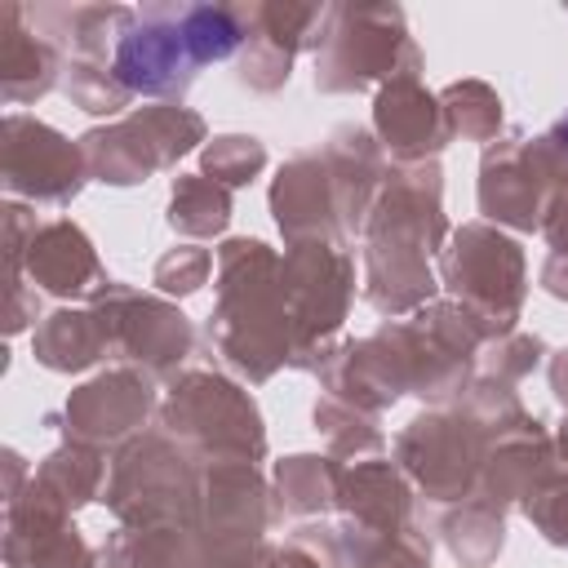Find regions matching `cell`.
Segmentation results:
<instances>
[{
  "mask_svg": "<svg viewBox=\"0 0 568 568\" xmlns=\"http://www.w3.org/2000/svg\"><path fill=\"white\" fill-rule=\"evenodd\" d=\"M439 106L453 142H497L501 138V93L484 80H453L439 89Z\"/></svg>",
  "mask_w": 568,
  "mask_h": 568,
  "instance_id": "35",
  "label": "cell"
},
{
  "mask_svg": "<svg viewBox=\"0 0 568 568\" xmlns=\"http://www.w3.org/2000/svg\"><path fill=\"white\" fill-rule=\"evenodd\" d=\"M311 422H315L320 439L328 444V453L342 457V462L382 457V448H386L382 417L359 413V408H351V404L337 399V395H324V390H320V399H315V408H311Z\"/></svg>",
  "mask_w": 568,
  "mask_h": 568,
  "instance_id": "34",
  "label": "cell"
},
{
  "mask_svg": "<svg viewBox=\"0 0 568 568\" xmlns=\"http://www.w3.org/2000/svg\"><path fill=\"white\" fill-rule=\"evenodd\" d=\"M439 284L453 302L470 306L493 337L515 333L524 297H528V262L515 235H506L493 222H462L448 231V244L439 253Z\"/></svg>",
  "mask_w": 568,
  "mask_h": 568,
  "instance_id": "6",
  "label": "cell"
},
{
  "mask_svg": "<svg viewBox=\"0 0 568 568\" xmlns=\"http://www.w3.org/2000/svg\"><path fill=\"white\" fill-rule=\"evenodd\" d=\"M271 568H342V550H337V524H315L306 519L302 528L288 532L284 546H275Z\"/></svg>",
  "mask_w": 568,
  "mask_h": 568,
  "instance_id": "43",
  "label": "cell"
},
{
  "mask_svg": "<svg viewBox=\"0 0 568 568\" xmlns=\"http://www.w3.org/2000/svg\"><path fill=\"white\" fill-rule=\"evenodd\" d=\"M62 89H67V98H71L80 111H89V115H120V111L133 102V93H129V84L115 75V67H111V62H93V58H67Z\"/></svg>",
  "mask_w": 568,
  "mask_h": 568,
  "instance_id": "38",
  "label": "cell"
},
{
  "mask_svg": "<svg viewBox=\"0 0 568 568\" xmlns=\"http://www.w3.org/2000/svg\"><path fill=\"white\" fill-rule=\"evenodd\" d=\"M524 515H528V524L541 532V541L568 550V479H555L541 497H532V501L524 506Z\"/></svg>",
  "mask_w": 568,
  "mask_h": 568,
  "instance_id": "45",
  "label": "cell"
},
{
  "mask_svg": "<svg viewBox=\"0 0 568 568\" xmlns=\"http://www.w3.org/2000/svg\"><path fill=\"white\" fill-rule=\"evenodd\" d=\"M559 479L555 466V439L546 430V422H528L501 439L488 444L484 453V470H479V493L493 497L497 506H528L532 497H541L550 484Z\"/></svg>",
  "mask_w": 568,
  "mask_h": 568,
  "instance_id": "21",
  "label": "cell"
},
{
  "mask_svg": "<svg viewBox=\"0 0 568 568\" xmlns=\"http://www.w3.org/2000/svg\"><path fill=\"white\" fill-rule=\"evenodd\" d=\"M266 169V142L253 133H217L200 146V173L222 182L226 191L248 186Z\"/></svg>",
  "mask_w": 568,
  "mask_h": 568,
  "instance_id": "39",
  "label": "cell"
},
{
  "mask_svg": "<svg viewBox=\"0 0 568 568\" xmlns=\"http://www.w3.org/2000/svg\"><path fill=\"white\" fill-rule=\"evenodd\" d=\"M31 355L49 373H84L115 355V320L111 306L93 293L89 302L58 306L31 328Z\"/></svg>",
  "mask_w": 568,
  "mask_h": 568,
  "instance_id": "23",
  "label": "cell"
},
{
  "mask_svg": "<svg viewBox=\"0 0 568 568\" xmlns=\"http://www.w3.org/2000/svg\"><path fill=\"white\" fill-rule=\"evenodd\" d=\"M546 377H550V390H555V399H559V404H564V413H568V346L550 355V364H546Z\"/></svg>",
  "mask_w": 568,
  "mask_h": 568,
  "instance_id": "50",
  "label": "cell"
},
{
  "mask_svg": "<svg viewBox=\"0 0 568 568\" xmlns=\"http://www.w3.org/2000/svg\"><path fill=\"white\" fill-rule=\"evenodd\" d=\"M36 204L27 200H4L0 204V235H4V288L27 284V248L36 235Z\"/></svg>",
  "mask_w": 568,
  "mask_h": 568,
  "instance_id": "44",
  "label": "cell"
},
{
  "mask_svg": "<svg viewBox=\"0 0 568 568\" xmlns=\"http://www.w3.org/2000/svg\"><path fill=\"white\" fill-rule=\"evenodd\" d=\"M373 138L390 164L439 160V151L453 142L439 93H430L422 75H395L373 93Z\"/></svg>",
  "mask_w": 568,
  "mask_h": 568,
  "instance_id": "17",
  "label": "cell"
},
{
  "mask_svg": "<svg viewBox=\"0 0 568 568\" xmlns=\"http://www.w3.org/2000/svg\"><path fill=\"white\" fill-rule=\"evenodd\" d=\"M315 377H320L324 395H337L351 408L373 413V417H382L399 395H408L404 368H399L395 346L382 333V324L368 337H342Z\"/></svg>",
  "mask_w": 568,
  "mask_h": 568,
  "instance_id": "19",
  "label": "cell"
},
{
  "mask_svg": "<svg viewBox=\"0 0 568 568\" xmlns=\"http://www.w3.org/2000/svg\"><path fill=\"white\" fill-rule=\"evenodd\" d=\"M346 462L333 453H288L271 470V497H275V519H320L337 510Z\"/></svg>",
  "mask_w": 568,
  "mask_h": 568,
  "instance_id": "27",
  "label": "cell"
},
{
  "mask_svg": "<svg viewBox=\"0 0 568 568\" xmlns=\"http://www.w3.org/2000/svg\"><path fill=\"white\" fill-rule=\"evenodd\" d=\"M413 506H417V488L408 484L399 462L359 457V462L346 466L342 493H337V515L346 524H359V528H373V532H399V528L417 524Z\"/></svg>",
  "mask_w": 568,
  "mask_h": 568,
  "instance_id": "25",
  "label": "cell"
},
{
  "mask_svg": "<svg viewBox=\"0 0 568 568\" xmlns=\"http://www.w3.org/2000/svg\"><path fill=\"white\" fill-rule=\"evenodd\" d=\"M160 430L182 439L200 462H262L266 422L257 399L217 368H182L160 408Z\"/></svg>",
  "mask_w": 568,
  "mask_h": 568,
  "instance_id": "3",
  "label": "cell"
},
{
  "mask_svg": "<svg viewBox=\"0 0 568 568\" xmlns=\"http://www.w3.org/2000/svg\"><path fill=\"white\" fill-rule=\"evenodd\" d=\"M27 18L36 31H44V40L67 49L71 58L111 62L120 40L138 22V9L129 4H40V9H27Z\"/></svg>",
  "mask_w": 568,
  "mask_h": 568,
  "instance_id": "26",
  "label": "cell"
},
{
  "mask_svg": "<svg viewBox=\"0 0 568 568\" xmlns=\"http://www.w3.org/2000/svg\"><path fill=\"white\" fill-rule=\"evenodd\" d=\"M541 293H550L555 302H568V253H546L541 271H537Z\"/></svg>",
  "mask_w": 568,
  "mask_h": 568,
  "instance_id": "49",
  "label": "cell"
},
{
  "mask_svg": "<svg viewBox=\"0 0 568 568\" xmlns=\"http://www.w3.org/2000/svg\"><path fill=\"white\" fill-rule=\"evenodd\" d=\"M129 115L142 124V133H146V142H151V151L160 155L164 169H173L186 151H195L200 142H209L204 115L191 111V106H182V102H151V106L129 111Z\"/></svg>",
  "mask_w": 568,
  "mask_h": 568,
  "instance_id": "36",
  "label": "cell"
},
{
  "mask_svg": "<svg viewBox=\"0 0 568 568\" xmlns=\"http://www.w3.org/2000/svg\"><path fill=\"white\" fill-rule=\"evenodd\" d=\"M284 253L266 240L231 235L217 244V302L209 311L204 337L231 373L262 386L293 359V324L280 280Z\"/></svg>",
  "mask_w": 568,
  "mask_h": 568,
  "instance_id": "1",
  "label": "cell"
},
{
  "mask_svg": "<svg viewBox=\"0 0 568 568\" xmlns=\"http://www.w3.org/2000/svg\"><path fill=\"white\" fill-rule=\"evenodd\" d=\"M271 524H275V497L253 462H204L200 506L191 524L195 541L248 546V541H266Z\"/></svg>",
  "mask_w": 568,
  "mask_h": 568,
  "instance_id": "15",
  "label": "cell"
},
{
  "mask_svg": "<svg viewBox=\"0 0 568 568\" xmlns=\"http://www.w3.org/2000/svg\"><path fill=\"white\" fill-rule=\"evenodd\" d=\"M430 342H439L448 355H457L462 364H470L475 368V355H479V346L493 337V328L470 311V306H462V302H453V297H435V302H426L417 315H408Z\"/></svg>",
  "mask_w": 568,
  "mask_h": 568,
  "instance_id": "37",
  "label": "cell"
},
{
  "mask_svg": "<svg viewBox=\"0 0 568 568\" xmlns=\"http://www.w3.org/2000/svg\"><path fill=\"white\" fill-rule=\"evenodd\" d=\"M541 235H546L550 253H568V182L555 186V195L546 204V217H541Z\"/></svg>",
  "mask_w": 568,
  "mask_h": 568,
  "instance_id": "48",
  "label": "cell"
},
{
  "mask_svg": "<svg viewBox=\"0 0 568 568\" xmlns=\"http://www.w3.org/2000/svg\"><path fill=\"white\" fill-rule=\"evenodd\" d=\"M324 169L333 178V195H337V213H342V231L346 235H364L368 226V213H373V200L386 182V151L382 142L373 138V129L364 124H337L324 146Z\"/></svg>",
  "mask_w": 568,
  "mask_h": 568,
  "instance_id": "22",
  "label": "cell"
},
{
  "mask_svg": "<svg viewBox=\"0 0 568 568\" xmlns=\"http://www.w3.org/2000/svg\"><path fill=\"white\" fill-rule=\"evenodd\" d=\"M248 31L244 49L235 53V80L253 93H275L293 75V58L302 49H320L328 4H293V0H266L244 4Z\"/></svg>",
  "mask_w": 568,
  "mask_h": 568,
  "instance_id": "14",
  "label": "cell"
},
{
  "mask_svg": "<svg viewBox=\"0 0 568 568\" xmlns=\"http://www.w3.org/2000/svg\"><path fill=\"white\" fill-rule=\"evenodd\" d=\"M288 324H293V359L288 368L320 373L324 359L342 342V324L355 302V257L346 240H302L284 248L280 262Z\"/></svg>",
  "mask_w": 568,
  "mask_h": 568,
  "instance_id": "5",
  "label": "cell"
},
{
  "mask_svg": "<svg viewBox=\"0 0 568 568\" xmlns=\"http://www.w3.org/2000/svg\"><path fill=\"white\" fill-rule=\"evenodd\" d=\"M98 297L111 306L115 320V355L151 377H178L195 355V324L173 297L138 293L120 280L102 284Z\"/></svg>",
  "mask_w": 568,
  "mask_h": 568,
  "instance_id": "10",
  "label": "cell"
},
{
  "mask_svg": "<svg viewBox=\"0 0 568 568\" xmlns=\"http://www.w3.org/2000/svg\"><path fill=\"white\" fill-rule=\"evenodd\" d=\"M568 182V146L555 133H501L479 155V213L493 226L541 231L555 186Z\"/></svg>",
  "mask_w": 568,
  "mask_h": 568,
  "instance_id": "7",
  "label": "cell"
},
{
  "mask_svg": "<svg viewBox=\"0 0 568 568\" xmlns=\"http://www.w3.org/2000/svg\"><path fill=\"white\" fill-rule=\"evenodd\" d=\"M106 568H200L191 528H115L102 546Z\"/></svg>",
  "mask_w": 568,
  "mask_h": 568,
  "instance_id": "32",
  "label": "cell"
},
{
  "mask_svg": "<svg viewBox=\"0 0 568 568\" xmlns=\"http://www.w3.org/2000/svg\"><path fill=\"white\" fill-rule=\"evenodd\" d=\"M106 448H93V444H80V439H62L36 470H31V484L53 497L62 510H80L89 501H102V488H106Z\"/></svg>",
  "mask_w": 568,
  "mask_h": 568,
  "instance_id": "30",
  "label": "cell"
},
{
  "mask_svg": "<svg viewBox=\"0 0 568 568\" xmlns=\"http://www.w3.org/2000/svg\"><path fill=\"white\" fill-rule=\"evenodd\" d=\"M111 67L129 84V93H146V98H164V102L173 98L178 102L200 75V58H195L191 36L182 27V4H146V9H138V22L120 40Z\"/></svg>",
  "mask_w": 568,
  "mask_h": 568,
  "instance_id": "11",
  "label": "cell"
},
{
  "mask_svg": "<svg viewBox=\"0 0 568 568\" xmlns=\"http://www.w3.org/2000/svg\"><path fill=\"white\" fill-rule=\"evenodd\" d=\"M44 315H40V297L31 284H13L4 288V333L18 337L22 328H36Z\"/></svg>",
  "mask_w": 568,
  "mask_h": 568,
  "instance_id": "47",
  "label": "cell"
},
{
  "mask_svg": "<svg viewBox=\"0 0 568 568\" xmlns=\"http://www.w3.org/2000/svg\"><path fill=\"white\" fill-rule=\"evenodd\" d=\"M368 244H395V248H417V253H444L448 244V217H444V173L439 160L422 164H390L386 182L373 200Z\"/></svg>",
  "mask_w": 568,
  "mask_h": 568,
  "instance_id": "12",
  "label": "cell"
},
{
  "mask_svg": "<svg viewBox=\"0 0 568 568\" xmlns=\"http://www.w3.org/2000/svg\"><path fill=\"white\" fill-rule=\"evenodd\" d=\"M275 546L248 541V546H204L200 541V568H271Z\"/></svg>",
  "mask_w": 568,
  "mask_h": 568,
  "instance_id": "46",
  "label": "cell"
},
{
  "mask_svg": "<svg viewBox=\"0 0 568 568\" xmlns=\"http://www.w3.org/2000/svg\"><path fill=\"white\" fill-rule=\"evenodd\" d=\"M266 204H271V217H275V226L288 244L346 240L337 195H333V178H328L320 151H297L293 160H284L280 173L271 178Z\"/></svg>",
  "mask_w": 568,
  "mask_h": 568,
  "instance_id": "18",
  "label": "cell"
},
{
  "mask_svg": "<svg viewBox=\"0 0 568 568\" xmlns=\"http://www.w3.org/2000/svg\"><path fill=\"white\" fill-rule=\"evenodd\" d=\"M4 564L9 568H93L98 555L53 497L31 479L4 501Z\"/></svg>",
  "mask_w": 568,
  "mask_h": 568,
  "instance_id": "16",
  "label": "cell"
},
{
  "mask_svg": "<svg viewBox=\"0 0 568 568\" xmlns=\"http://www.w3.org/2000/svg\"><path fill=\"white\" fill-rule=\"evenodd\" d=\"M160 408L155 399V377L133 368V364H115L89 382H80L67 404H62V435L93 444V448H120L124 439H133L138 430H146V417Z\"/></svg>",
  "mask_w": 568,
  "mask_h": 568,
  "instance_id": "13",
  "label": "cell"
},
{
  "mask_svg": "<svg viewBox=\"0 0 568 568\" xmlns=\"http://www.w3.org/2000/svg\"><path fill=\"white\" fill-rule=\"evenodd\" d=\"M217 271V257L204 248V244H173L169 253L155 257L151 266V284L160 297H191L209 284V275Z\"/></svg>",
  "mask_w": 568,
  "mask_h": 568,
  "instance_id": "42",
  "label": "cell"
},
{
  "mask_svg": "<svg viewBox=\"0 0 568 568\" xmlns=\"http://www.w3.org/2000/svg\"><path fill=\"white\" fill-rule=\"evenodd\" d=\"M555 466H559V479H568V413L559 417V426H555Z\"/></svg>",
  "mask_w": 568,
  "mask_h": 568,
  "instance_id": "52",
  "label": "cell"
},
{
  "mask_svg": "<svg viewBox=\"0 0 568 568\" xmlns=\"http://www.w3.org/2000/svg\"><path fill=\"white\" fill-rule=\"evenodd\" d=\"M204 462L160 426L138 430L111 453L102 501L124 528H191Z\"/></svg>",
  "mask_w": 568,
  "mask_h": 568,
  "instance_id": "2",
  "label": "cell"
},
{
  "mask_svg": "<svg viewBox=\"0 0 568 568\" xmlns=\"http://www.w3.org/2000/svg\"><path fill=\"white\" fill-rule=\"evenodd\" d=\"M0 178L9 200L67 209L84 191L89 164L80 142L27 111H9L0 124Z\"/></svg>",
  "mask_w": 568,
  "mask_h": 568,
  "instance_id": "9",
  "label": "cell"
},
{
  "mask_svg": "<svg viewBox=\"0 0 568 568\" xmlns=\"http://www.w3.org/2000/svg\"><path fill=\"white\" fill-rule=\"evenodd\" d=\"M75 142L84 151L89 178L93 182H106V186H138V182H146L151 173L164 169L160 155L151 151L142 124L133 115H120L111 124H93Z\"/></svg>",
  "mask_w": 568,
  "mask_h": 568,
  "instance_id": "28",
  "label": "cell"
},
{
  "mask_svg": "<svg viewBox=\"0 0 568 568\" xmlns=\"http://www.w3.org/2000/svg\"><path fill=\"white\" fill-rule=\"evenodd\" d=\"M390 448H395L399 470L426 501L453 506V501H466L479 493L488 439L457 404L417 413L408 426H399Z\"/></svg>",
  "mask_w": 568,
  "mask_h": 568,
  "instance_id": "8",
  "label": "cell"
},
{
  "mask_svg": "<svg viewBox=\"0 0 568 568\" xmlns=\"http://www.w3.org/2000/svg\"><path fill=\"white\" fill-rule=\"evenodd\" d=\"M546 355V342L537 333H501V337H488L475 355V368L470 377L479 382H497V386H519Z\"/></svg>",
  "mask_w": 568,
  "mask_h": 568,
  "instance_id": "40",
  "label": "cell"
},
{
  "mask_svg": "<svg viewBox=\"0 0 568 568\" xmlns=\"http://www.w3.org/2000/svg\"><path fill=\"white\" fill-rule=\"evenodd\" d=\"M395 75H422V49L399 4H328L315 49L320 93H364Z\"/></svg>",
  "mask_w": 568,
  "mask_h": 568,
  "instance_id": "4",
  "label": "cell"
},
{
  "mask_svg": "<svg viewBox=\"0 0 568 568\" xmlns=\"http://www.w3.org/2000/svg\"><path fill=\"white\" fill-rule=\"evenodd\" d=\"M337 550L342 568H435V546L422 524H408L399 532H373L342 519Z\"/></svg>",
  "mask_w": 568,
  "mask_h": 568,
  "instance_id": "31",
  "label": "cell"
},
{
  "mask_svg": "<svg viewBox=\"0 0 568 568\" xmlns=\"http://www.w3.org/2000/svg\"><path fill=\"white\" fill-rule=\"evenodd\" d=\"M4 470H9V484H4V501H9V497L22 493V475H27V466H22V457L13 448H4Z\"/></svg>",
  "mask_w": 568,
  "mask_h": 568,
  "instance_id": "51",
  "label": "cell"
},
{
  "mask_svg": "<svg viewBox=\"0 0 568 568\" xmlns=\"http://www.w3.org/2000/svg\"><path fill=\"white\" fill-rule=\"evenodd\" d=\"M231 213H235V195L222 182H213L204 173H178L173 178L164 222L178 235H186V240H217V235H226Z\"/></svg>",
  "mask_w": 568,
  "mask_h": 568,
  "instance_id": "33",
  "label": "cell"
},
{
  "mask_svg": "<svg viewBox=\"0 0 568 568\" xmlns=\"http://www.w3.org/2000/svg\"><path fill=\"white\" fill-rule=\"evenodd\" d=\"M27 284L36 293L62 297V302H89L102 284H111L93 240L71 217H49L36 226L27 248Z\"/></svg>",
  "mask_w": 568,
  "mask_h": 568,
  "instance_id": "20",
  "label": "cell"
},
{
  "mask_svg": "<svg viewBox=\"0 0 568 568\" xmlns=\"http://www.w3.org/2000/svg\"><path fill=\"white\" fill-rule=\"evenodd\" d=\"M444 550L457 559V568H493L506 550V506L475 493L466 501H453L435 524Z\"/></svg>",
  "mask_w": 568,
  "mask_h": 568,
  "instance_id": "29",
  "label": "cell"
},
{
  "mask_svg": "<svg viewBox=\"0 0 568 568\" xmlns=\"http://www.w3.org/2000/svg\"><path fill=\"white\" fill-rule=\"evenodd\" d=\"M457 408L479 426V435L488 444L532 422V413L524 408V399L515 395V386H497V382H479V377H470V386L457 399Z\"/></svg>",
  "mask_w": 568,
  "mask_h": 568,
  "instance_id": "41",
  "label": "cell"
},
{
  "mask_svg": "<svg viewBox=\"0 0 568 568\" xmlns=\"http://www.w3.org/2000/svg\"><path fill=\"white\" fill-rule=\"evenodd\" d=\"M62 53L53 40H44L22 4H0V98L9 106H27L62 84Z\"/></svg>",
  "mask_w": 568,
  "mask_h": 568,
  "instance_id": "24",
  "label": "cell"
}]
</instances>
